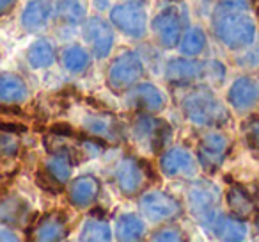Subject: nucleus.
Masks as SVG:
<instances>
[{"label": "nucleus", "mask_w": 259, "mask_h": 242, "mask_svg": "<svg viewBox=\"0 0 259 242\" xmlns=\"http://www.w3.org/2000/svg\"><path fill=\"white\" fill-rule=\"evenodd\" d=\"M144 73V64L142 59L135 52H122L119 57L110 64L107 73L108 87L114 89L115 93L130 89Z\"/></svg>", "instance_id": "1"}, {"label": "nucleus", "mask_w": 259, "mask_h": 242, "mask_svg": "<svg viewBox=\"0 0 259 242\" xmlns=\"http://www.w3.org/2000/svg\"><path fill=\"white\" fill-rule=\"evenodd\" d=\"M110 20L121 32L132 38H142L146 34L148 25V16L141 4L126 2V4L115 6L110 11Z\"/></svg>", "instance_id": "2"}, {"label": "nucleus", "mask_w": 259, "mask_h": 242, "mask_svg": "<svg viewBox=\"0 0 259 242\" xmlns=\"http://www.w3.org/2000/svg\"><path fill=\"white\" fill-rule=\"evenodd\" d=\"M141 210L153 223L172 221L181 214V206L170 194L162 191H149L141 198Z\"/></svg>", "instance_id": "3"}, {"label": "nucleus", "mask_w": 259, "mask_h": 242, "mask_svg": "<svg viewBox=\"0 0 259 242\" xmlns=\"http://www.w3.org/2000/svg\"><path fill=\"white\" fill-rule=\"evenodd\" d=\"M134 132L135 139L139 143H144L148 145L149 150L153 152H158L165 141L170 137V127L158 118H153V116H148V114H141L137 119H135L134 123Z\"/></svg>", "instance_id": "4"}, {"label": "nucleus", "mask_w": 259, "mask_h": 242, "mask_svg": "<svg viewBox=\"0 0 259 242\" xmlns=\"http://www.w3.org/2000/svg\"><path fill=\"white\" fill-rule=\"evenodd\" d=\"M83 34H85L87 43L93 47L94 55L98 59L108 57L114 45V30L110 23L105 22L103 18H89L83 23Z\"/></svg>", "instance_id": "5"}, {"label": "nucleus", "mask_w": 259, "mask_h": 242, "mask_svg": "<svg viewBox=\"0 0 259 242\" xmlns=\"http://www.w3.org/2000/svg\"><path fill=\"white\" fill-rule=\"evenodd\" d=\"M151 29L165 48H174L180 43L181 23L180 18H178V13L172 8L163 9L162 13H158L151 22Z\"/></svg>", "instance_id": "6"}, {"label": "nucleus", "mask_w": 259, "mask_h": 242, "mask_svg": "<svg viewBox=\"0 0 259 242\" xmlns=\"http://www.w3.org/2000/svg\"><path fill=\"white\" fill-rule=\"evenodd\" d=\"M98 194H100V182L93 177V175H82V177L75 178L69 184L68 196L69 201L76 209H87L96 201Z\"/></svg>", "instance_id": "7"}, {"label": "nucleus", "mask_w": 259, "mask_h": 242, "mask_svg": "<svg viewBox=\"0 0 259 242\" xmlns=\"http://www.w3.org/2000/svg\"><path fill=\"white\" fill-rule=\"evenodd\" d=\"M194 159L192 155L183 148H172L167 150L162 157H160V169L165 177L178 178V177H187L194 171Z\"/></svg>", "instance_id": "8"}, {"label": "nucleus", "mask_w": 259, "mask_h": 242, "mask_svg": "<svg viewBox=\"0 0 259 242\" xmlns=\"http://www.w3.org/2000/svg\"><path fill=\"white\" fill-rule=\"evenodd\" d=\"M144 171L134 159H122L115 169V180L124 194H135L144 185Z\"/></svg>", "instance_id": "9"}, {"label": "nucleus", "mask_w": 259, "mask_h": 242, "mask_svg": "<svg viewBox=\"0 0 259 242\" xmlns=\"http://www.w3.org/2000/svg\"><path fill=\"white\" fill-rule=\"evenodd\" d=\"M66 235H68V223H66V217L59 212L47 214L34 228V238L36 240H62Z\"/></svg>", "instance_id": "10"}, {"label": "nucleus", "mask_w": 259, "mask_h": 242, "mask_svg": "<svg viewBox=\"0 0 259 242\" xmlns=\"http://www.w3.org/2000/svg\"><path fill=\"white\" fill-rule=\"evenodd\" d=\"M130 101L135 105V107L142 109L146 112H158L165 105V98H163L162 91L158 89L153 84H139L132 94H130Z\"/></svg>", "instance_id": "11"}, {"label": "nucleus", "mask_w": 259, "mask_h": 242, "mask_svg": "<svg viewBox=\"0 0 259 242\" xmlns=\"http://www.w3.org/2000/svg\"><path fill=\"white\" fill-rule=\"evenodd\" d=\"M29 96V87L13 73L0 75V103H22Z\"/></svg>", "instance_id": "12"}, {"label": "nucleus", "mask_w": 259, "mask_h": 242, "mask_svg": "<svg viewBox=\"0 0 259 242\" xmlns=\"http://www.w3.org/2000/svg\"><path fill=\"white\" fill-rule=\"evenodd\" d=\"M52 6L47 0H30L27 8L23 9L22 23L27 30H39L48 23L52 16Z\"/></svg>", "instance_id": "13"}, {"label": "nucleus", "mask_w": 259, "mask_h": 242, "mask_svg": "<svg viewBox=\"0 0 259 242\" xmlns=\"http://www.w3.org/2000/svg\"><path fill=\"white\" fill-rule=\"evenodd\" d=\"M146 226L137 214H122L115 223V237L119 240H139L144 237Z\"/></svg>", "instance_id": "14"}, {"label": "nucleus", "mask_w": 259, "mask_h": 242, "mask_svg": "<svg viewBox=\"0 0 259 242\" xmlns=\"http://www.w3.org/2000/svg\"><path fill=\"white\" fill-rule=\"evenodd\" d=\"M55 59V50H54V45L50 43L48 40H37L30 45L29 52H27V61L32 68L36 70H43L48 68V66L54 62Z\"/></svg>", "instance_id": "15"}, {"label": "nucleus", "mask_w": 259, "mask_h": 242, "mask_svg": "<svg viewBox=\"0 0 259 242\" xmlns=\"http://www.w3.org/2000/svg\"><path fill=\"white\" fill-rule=\"evenodd\" d=\"M27 203L18 196L0 198V223H20L27 214Z\"/></svg>", "instance_id": "16"}, {"label": "nucleus", "mask_w": 259, "mask_h": 242, "mask_svg": "<svg viewBox=\"0 0 259 242\" xmlns=\"http://www.w3.org/2000/svg\"><path fill=\"white\" fill-rule=\"evenodd\" d=\"M62 64L71 73H83L91 64V57L82 47H68L62 50Z\"/></svg>", "instance_id": "17"}, {"label": "nucleus", "mask_w": 259, "mask_h": 242, "mask_svg": "<svg viewBox=\"0 0 259 242\" xmlns=\"http://www.w3.org/2000/svg\"><path fill=\"white\" fill-rule=\"evenodd\" d=\"M112 237V230L107 221L103 219H87L82 228L80 240H91V242H107Z\"/></svg>", "instance_id": "18"}, {"label": "nucleus", "mask_w": 259, "mask_h": 242, "mask_svg": "<svg viewBox=\"0 0 259 242\" xmlns=\"http://www.w3.org/2000/svg\"><path fill=\"white\" fill-rule=\"evenodd\" d=\"M197 73V64L192 61H185V59H172L167 64V79L172 82H187V80L194 79Z\"/></svg>", "instance_id": "19"}, {"label": "nucleus", "mask_w": 259, "mask_h": 242, "mask_svg": "<svg viewBox=\"0 0 259 242\" xmlns=\"http://www.w3.org/2000/svg\"><path fill=\"white\" fill-rule=\"evenodd\" d=\"M57 13L61 20L75 25L85 18V4L83 0H59Z\"/></svg>", "instance_id": "20"}, {"label": "nucleus", "mask_w": 259, "mask_h": 242, "mask_svg": "<svg viewBox=\"0 0 259 242\" xmlns=\"http://www.w3.org/2000/svg\"><path fill=\"white\" fill-rule=\"evenodd\" d=\"M83 128H85L89 134L96 135V137H112V135H114L112 121L100 114L85 116V119H83Z\"/></svg>", "instance_id": "21"}, {"label": "nucleus", "mask_w": 259, "mask_h": 242, "mask_svg": "<svg viewBox=\"0 0 259 242\" xmlns=\"http://www.w3.org/2000/svg\"><path fill=\"white\" fill-rule=\"evenodd\" d=\"M69 162H71V160L62 155H52L50 159L47 160V167H45V169H47L55 180H59L61 184H66V182L69 180V177H71V164Z\"/></svg>", "instance_id": "22"}, {"label": "nucleus", "mask_w": 259, "mask_h": 242, "mask_svg": "<svg viewBox=\"0 0 259 242\" xmlns=\"http://www.w3.org/2000/svg\"><path fill=\"white\" fill-rule=\"evenodd\" d=\"M204 47V34L199 29H192L181 40V52L187 55H195Z\"/></svg>", "instance_id": "23"}, {"label": "nucleus", "mask_w": 259, "mask_h": 242, "mask_svg": "<svg viewBox=\"0 0 259 242\" xmlns=\"http://www.w3.org/2000/svg\"><path fill=\"white\" fill-rule=\"evenodd\" d=\"M222 139L215 137V135H208L204 141L201 143V159L204 160L206 164L209 162H215L217 155L222 152Z\"/></svg>", "instance_id": "24"}, {"label": "nucleus", "mask_w": 259, "mask_h": 242, "mask_svg": "<svg viewBox=\"0 0 259 242\" xmlns=\"http://www.w3.org/2000/svg\"><path fill=\"white\" fill-rule=\"evenodd\" d=\"M20 150V141L15 132L0 130V155L2 157H15Z\"/></svg>", "instance_id": "25"}, {"label": "nucleus", "mask_w": 259, "mask_h": 242, "mask_svg": "<svg viewBox=\"0 0 259 242\" xmlns=\"http://www.w3.org/2000/svg\"><path fill=\"white\" fill-rule=\"evenodd\" d=\"M36 184H37V187H41L47 192H52V194H57V192H61V189H62L61 182L55 180L47 169L39 171V173L36 175Z\"/></svg>", "instance_id": "26"}, {"label": "nucleus", "mask_w": 259, "mask_h": 242, "mask_svg": "<svg viewBox=\"0 0 259 242\" xmlns=\"http://www.w3.org/2000/svg\"><path fill=\"white\" fill-rule=\"evenodd\" d=\"M153 240H181V230H178L176 226H167L160 228L158 231L153 233Z\"/></svg>", "instance_id": "27"}, {"label": "nucleus", "mask_w": 259, "mask_h": 242, "mask_svg": "<svg viewBox=\"0 0 259 242\" xmlns=\"http://www.w3.org/2000/svg\"><path fill=\"white\" fill-rule=\"evenodd\" d=\"M0 240H2V242H11V240H18V237H16V235L13 233L9 228H6L4 224L0 223Z\"/></svg>", "instance_id": "28"}, {"label": "nucleus", "mask_w": 259, "mask_h": 242, "mask_svg": "<svg viewBox=\"0 0 259 242\" xmlns=\"http://www.w3.org/2000/svg\"><path fill=\"white\" fill-rule=\"evenodd\" d=\"M16 0H0V16L8 15L13 8H15Z\"/></svg>", "instance_id": "29"}, {"label": "nucleus", "mask_w": 259, "mask_h": 242, "mask_svg": "<svg viewBox=\"0 0 259 242\" xmlns=\"http://www.w3.org/2000/svg\"><path fill=\"white\" fill-rule=\"evenodd\" d=\"M110 2H112V0H94L96 8H100V9H105L107 6H110Z\"/></svg>", "instance_id": "30"}, {"label": "nucleus", "mask_w": 259, "mask_h": 242, "mask_svg": "<svg viewBox=\"0 0 259 242\" xmlns=\"http://www.w3.org/2000/svg\"><path fill=\"white\" fill-rule=\"evenodd\" d=\"M128 2H134V4H142V2H146V0H128Z\"/></svg>", "instance_id": "31"}]
</instances>
